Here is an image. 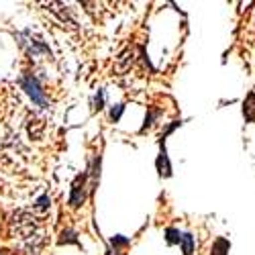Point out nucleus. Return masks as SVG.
<instances>
[{
	"instance_id": "obj_1",
	"label": "nucleus",
	"mask_w": 255,
	"mask_h": 255,
	"mask_svg": "<svg viewBox=\"0 0 255 255\" xmlns=\"http://www.w3.org/2000/svg\"><path fill=\"white\" fill-rule=\"evenodd\" d=\"M8 227H10L12 237L27 241L29 237H33L37 233V217L31 215L29 210H23V208L12 210V215L8 219Z\"/></svg>"
},
{
	"instance_id": "obj_2",
	"label": "nucleus",
	"mask_w": 255,
	"mask_h": 255,
	"mask_svg": "<svg viewBox=\"0 0 255 255\" xmlns=\"http://www.w3.org/2000/svg\"><path fill=\"white\" fill-rule=\"evenodd\" d=\"M18 84H20V88H23V90L29 94V98H31L37 106H41V109H49V100H47V96H45L43 88H41L39 80H37L33 74H25V76H20Z\"/></svg>"
},
{
	"instance_id": "obj_3",
	"label": "nucleus",
	"mask_w": 255,
	"mask_h": 255,
	"mask_svg": "<svg viewBox=\"0 0 255 255\" xmlns=\"http://www.w3.org/2000/svg\"><path fill=\"white\" fill-rule=\"evenodd\" d=\"M86 194H88V172H82L80 176H76V180L72 184L68 204L72 208H80L84 204V200H86Z\"/></svg>"
},
{
	"instance_id": "obj_4",
	"label": "nucleus",
	"mask_w": 255,
	"mask_h": 255,
	"mask_svg": "<svg viewBox=\"0 0 255 255\" xmlns=\"http://www.w3.org/2000/svg\"><path fill=\"white\" fill-rule=\"evenodd\" d=\"M45 243H47V239H45L43 233H35L33 237H29V239L25 241V251H27L29 255H39L41 251H43Z\"/></svg>"
},
{
	"instance_id": "obj_5",
	"label": "nucleus",
	"mask_w": 255,
	"mask_h": 255,
	"mask_svg": "<svg viewBox=\"0 0 255 255\" xmlns=\"http://www.w3.org/2000/svg\"><path fill=\"white\" fill-rule=\"evenodd\" d=\"M133 61H135V51H133V49H125V51L117 57L115 72H119V74L129 72V70H131V66H133Z\"/></svg>"
},
{
	"instance_id": "obj_6",
	"label": "nucleus",
	"mask_w": 255,
	"mask_h": 255,
	"mask_svg": "<svg viewBox=\"0 0 255 255\" xmlns=\"http://www.w3.org/2000/svg\"><path fill=\"white\" fill-rule=\"evenodd\" d=\"M155 167H157V174L161 178H169L172 176V163H169V157H167V151H165V145H161V151L155 159Z\"/></svg>"
},
{
	"instance_id": "obj_7",
	"label": "nucleus",
	"mask_w": 255,
	"mask_h": 255,
	"mask_svg": "<svg viewBox=\"0 0 255 255\" xmlns=\"http://www.w3.org/2000/svg\"><path fill=\"white\" fill-rule=\"evenodd\" d=\"M100 165H102V157H100V155H96V157H94V161H92V167L88 169V178H90V186H88V190H90V192H94V190L98 188V180H100Z\"/></svg>"
},
{
	"instance_id": "obj_8",
	"label": "nucleus",
	"mask_w": 255,
	"mask_h": 255,
	"mask_svg": "<svg viewBox=\"0 0 255 255\" xmlns=\"http://www.w3.org/2000/svg\"><path fill=\"white\" fill-rule=\"evenodd\" d=\"M243 117L247 123H255V92H249L243 102Z\"/></svg>"
},
{
	"instance_id": "obj_9",
	"label": "nucleus",
	"mask_w": 255,
	"mask_h": 255,
	"mask_svg": "<svg viewBox=\"0 0 255 255\" xmlns=\"http://www.w3.org/2000/svg\"><path fill=\"white\" fill-rule=\"evenodd\" d=\"M180 247H182V253H184V255H194L196 241H194V237H192V233H182Z\"/></svg>"
},
{
	"instance_id": "obj_10",
	"label": "nucleus",
	"mask_w": 255,
	"mask_h": 255,
	"mask_svg": "<svg viewBox=\"0 0 255 255\" xmlns=\"http://www.w3.org/2000/svg\"><path fill=\"white\" fill-rule=\"evenodd\" d=\"M59 245H80L76 231L74 229H63L59 233Z\"/></svg>"
},
{
	"instance_id": "obj_11",
	"label": "nucleus",
	"mask_w": 255,
	"mask_h": 255,
	"mask_svg": "<svg viewBox=\"0 0 255 255\" xmlns=\"http://www.w3.org/2000/svg\"><path fill=\"white\" fill-rule=\"evenodd\" d=\"M229 249H231V243L225 237H219L215 243H212L210 255H229Z\"/></svg>"
},
{
	"instance_id": "obj_12",
	"label": "nucleus",
	"mask_w": 255,
	"mask_h": 255,
	"mask_svg": "<svg viewBox=\"0 0 255 255\" xmlns=\"http://www.w3.org/2000/svg\"><path fill=\"white\" fill-rule=\"evenodd\" d=\"M43 129H45L43 121H37V119H31L29 121V135L33 139H41V137H43Z\"/></svg>"
},
{
	"instance_id": "obj_13",
	"label": "nucleus",
	"mask_w": 255,
	"mask_h": 255,
	"mask_svg": "<svg viewBox=\"0 0 255 255\" xmlns=\"http://www.w3.org/2000/svg\"><path fill=\"white\" fill-rule=\"evenodd\" d=\"M49 206H51V198L49 196H39L35 200V204H33V210L37 212V215H45V212L49 210Z\"/></svg>"
},
{
	"instance_id": "obj_14",
	"label": "nucleus",
	"mask_w": 255,
	"mask_h": 255,
	"mask_svg": "<svg viewBox=\"0 0 255 255\" xmlns=\"http://www.w3.org/2000/svg\"><path fill=\"white\" fill-rule=\"evenodd\" d=\"M163 235H165L167 245H180V241H182V233L178 229H174V227H167Z\"/></svg>"
},
{
	"instance_id": "obj_15",
	"label": "nucleus",
	"mask_w": 255,
	"mask_h": 255,
	"mask_svg": "<svg viewBox=\"0 0 255 255\" xmlns=\"http://www.w3.org/2000/svg\"><path fill=\"white\" fill-rule=\"evenodd\" d=\"M159 117V111H155V109H149L147 111V115H145V123H143V127H141V133H145L149 127H153V123H155V119Z\"/></svg>"
},
{
	"instance_id": "obj_16",
	"label": "nucleus",
	"mask_w": 255,
	"mask_h": 255,
	"mask_svg": "<svg viewBox=\"0 0 255 255\" xmlns=\"http://www.w3.org/2000/svg\"><path fill=\"white\" fill-rule=\"evenodd\" d=\"M129 239H127L125 235H115L113 239H111V247H115V251H119V249H125V247H129Z\"/></svg>"
},
{
	"instance_id": "obj_17",
	"label": "nucleus",
	"mask_w": 255,
	"mask_h": 255,
	"mask_svg": "<svg viewBox=\"0 0 255 255\" xmlns=\"http://www.w3.org/2000/svg\"><path fill=\"white\" fill-rule=\"evenodd\" d=\"M123 113H125V104H115L113 109H111V113H109V119L113 123H119L121 117H123Z\"/></svg>"
},
{
	"instance_id": "obj_18",
	"label": "nucleus",
	"mask_w": 255,
	"mask_h": 255,
	"mask_svg": "<svg viewBox=\"0 0 255 255\" xmlns=\"http://www.w3.org/2000/svg\"><path fill=\"white\" fill-rule=\"evenodd\" d=\"M180 125H182V121H174L172 125H169V127H167V129H165V131L161 133V137H159V145H163L165 137H169V135H172V133H174V131L178 129V127H180Z\"/></svg>"
},
{
	"instance_id": "obj_19",
	"label": "nucleus",
	"mask_w": 255,
	"mask_h": 255,
	"mask_svg": "<svg viewBox=\"0 0 255 255\" xmlns=\"http://www.w3.org/2000/svg\"><path fill=\"white\" fill-rule=\"evenodd\" d=\"M104 102H106V94H104V90H98L96 96H94V109L96 111L104 109Z\"/></svg>"
},
{
	"instance_id": "obj_20",
	"label": "nucleus",
	"mask_w": 255,
	"mask_h": 255,
	"mask_svg": "<svg viewBox=\"0 0 255 255\" xmlns=\"http://www.w3.org/2000/svg\"><path fill=\"white\" fill-rule=\"evenodd\" d=\"M106 255H119V251H115V249L111 247V249H106Z\"/></svg>"
}]
</instances>
